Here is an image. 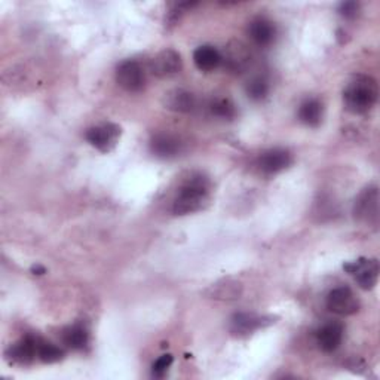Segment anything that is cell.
<instances>
[{"label":"cell","mask_w":380,"mask_h":380,"mask_svg":"<svg viewBox=\"0 0 380 380\" xmlns=\"http://www.w3.org/2000/svg\"><path fill=\"white\" fill-rule=\"evenodd\" d=\"M210 201V181L201 175H192L186 183L181 186L177 197L174 200L173 212L175 216H188L201 211Z\"/></svg>","instance_id":"obj_1"},{"label":"cell","mask_w":380,"mask_h":380,"mask_svg":"<svg viewBox=\"0 0 380 380\" xmlns=\"http://www.w3.org/2000/svg\"><path fill=\"white\" fill-rule=\"evenodd\" d=\"M377 82L373 77L364 75L355 76L343 91V102L346 109L355 114H362L373 109L377 103Z\"/></svg>","instance_id":"obj_2"},{"label":"cell","mask_w":380,"mask_h":380,"mask_svg":"<svg viewBox=\"0 0 380 380\" xmlns=\"http://www.w3.org/2000/svg\"><path fill=\"white\" fill-rule=\"evenodd\" d=\"M354 216L358 222L376 226L379 220V192L377 188H367L359 193L354 205Z\"/></svg>","instance_id":"obj_3"},{"label":"cell","mask_w":380,"mask_h":380,"mask_svg":"<svg viewBox=\"0 0 380 380\" xmlns=\"http://www.w3.org/2000/svg\"><path fill=\"white\" fill-rule=\"evenodd\" d=\"M343 269L355 275L357 283L362 290H371L379 279V263L376 259H359L357 261L346 263Z\"/></svg>","instance_id":"obj_4"},{"label":"cell","mask_w":380,"mask_h":380,"mask_svg":"<svg viewBox=\"0 0 380 380\" xmlns=\"http://www.w3.org/2000/svg\"><path fill=\"white\" fill-rule=\"evenodd\" d=\"M122 134V129L116 124H103L88 129L87 140L98 151L107 153L113 151L118 144V140Z\"/></svg>","instance_id":"obj_5"},{"label":"cell","mask_w":380,"mask_h":380,"mask_svg":"<svg viewBox=\"0 0 380 380\" xmlns=\"http://www.w3.org/2000/svg\"><path fill=\"white\" fill-rule=\"evenodd\" d=\"M116 82L128 92H139L144 88L146 77L141 65L134 60L121 63L116 69Z\"/></svg>","instance_id":"obj_6"},{"label":"cell","mask_w":380,"mask_h":380,"mask_svg":"<svg viewBox=\"0 0 380 380\" xmlns=\"http://www.w3.org/2000/svg\"><path fill=\"white\" fill-rule=\"evenodd\" d=\"M327 308L337 315H354L359 309V302L348 287H339L328 293Z\"/></svg>","instance_id":"obj_7"},{"label":"cell","mask_w":380,"mask_h":380,"mask_svg":"<svg viewBox=\"0 0 380 380\" xmlns=\"http://www.w3.org/2000/svg\"><path fill=\"white\" fill-rule=\"evenodd\" d=\"M181 67H183V61L181 57L174 49H163L151 63L152 73L158 77H168L177 75Z\"/></svg>","instance_id":"obj_8"},{"label":"cell","mask_w":380,"mask_h":380,"mask_svg":"<svg viewBox=\"0 0 380 380\" xmlns=\"http://www.w3.org/2000/svg\"><path fill=\"white\" fill-rule=\"evenodd\" d=\"M273 322V317H259L254 315V313H237V315L230 320V332L237 336H246L256 332V330L271 325Z\"/></svg>","instance_id":"obj_9"},{"label":"cell","mask_w":380,"mask_h":380,"mask_svg":"<svg viewBox=\"0 0 380 380\" xmlns=\"http://www.w3.org/2000/svg\"><path fill=\"white\" fill-rule=\"evenodd\" d=\"M291 162V153L286 148H271L259 158V168L264 174H276L288 168Z\"/></svg>","instance_id":"obj_10"},{"label":"cell","mask_w":380,"mask_h":380,"mask_svg":"<svg viewBox=\"0 0 380 380\" xmlns=\"http://www.w3.org/2000/svg\"><path fill=\"white\" fill-rule=\"evenodd\" d=\"M162 106L167 110L175 113H190L196 106V100L192 92L181 88H175L163 94Z\"/></svg>","instance_id":"obj_11"},{"label":"cell","mask_w":380,"mask_h":380,"mask_svg":"<svg viewBox=\"0 0 380 380\" xmlns=\"http://www.w3.org/2000/svg\"><path fill=\"white\" fill-rule=\"evenodd\" d=\"M6 357L16 364H30L38 357V337L27 336L21 339L18 343L11 346Z\"/></svg>","instance_id":"obj_12"},{"label":"cell","mask_w":380,"mask_h":380,"mask_svg":"<svg viewBox=\"0 0 380 380\" xmlns=\"http://www.w3.org/2000/svg\"><path fill=\"white\" fill-rule=\"evenodd\" d=\"M205 294L210 299L216 300H237L242 294V284L237 279L226 278L216 284H211L205 290Z\"/></svg>","instance_id":"obj_13"},{"label":"cell","mask_w":380,"mask_h":380,"mask_svg":"<svg viewBox=\"0 0 380 380\" xmlns=\"http://www.w3.org/2000/svg\"><path fill=\"white\" fill-rule=\"evenodd\" d=\"M224 60L227 67L234 72H242L250 64L251 54L249 51V46L244 45L239 40L230 42L224 51Z\"/></svg>","instance_id":"obj_14"},{"label":"cell","mask_w":380,"mask_h":380,"mask_svg":"<svg viewBox=\"0 0 380 380\" xmlns=\"http://www.w3.org/2000/svg\"><path fill=\"white\" fill-rule=\"evenodd\" d=\"M318 344L324 352L336 351L343 340V325L337 322H330L320 328L317 333Z\"/></svg>","instance_id":"obj_15"},{"label":"cell","mask_w":380,"mask_h":380,"mask_svg":"<svg viewBox=\"0 0 380 380\" xmlns=\"http://www.w3.org/2000/svg\"><path fill=\"white\" fill-rule=\"evenodd\" d=\"M193 61L195 65L202 72H211L219 67L222 63V55L216 48L211 45H202L195 49L193 53Z\"/></svg>","instance_id":"obj_16"},{"label":"cell","mask_w":380,"mask_h":380,"mask_svg":"<svg viewBox=\"0 0 380 380\" xmlns=\"http://www.w3.org/2000/svg\"><path fill=\"white\" fill-rule=\"evenodd\" d=\"M249 33H250V38L253 39V42L257 43L259 46L271 45L275 39V35H276L275 26L266 18L253 20L250 27H249Z\"/></svg>","instance_id":"obj_17"},{"label":"cell","mask_w":380,"mask_h":380,"mask_svg":"<svg viewBox=\"0 0 380 380\" xmlns=\"http://www.w3.org/2000/svg\"><path fill=\"white\" fill-rule=\"evenodd\" d=\"M151 147H152V152L156 156L171 158L180 152V141L173 136L159 134V136L153 137Z\"/></svg>","instance_id":"obj_18"},{"label":"cell","mask_w":380,"mask_h":380,"mask_svg":"<svg viewBox=\"0 0 380 380\" xmlns=\"http://www.w3.org/2000/svg\"><path fill=\"white\" fill-rule=\"evenodd\" d=\"M299 118L308 126H318L322 122V104L320 100H306L299 109Z\"/></svg>","instance_id":"obj_19"},{"label":"cell","mask_w":380,"mask_h":380,"mask_svg":"<svg viewBox=\"0 0 380 380\" xmlns=\"http://www.w3.org/2000/svg\"><path fill=\"white\" fill-rule=\"evenodd\" d=\"M88 340H89L88 330L82 325H73L64 332V343L72 349L76 351L84 349L88 344Z\"/></svg>","instance_id":"obj_20"},{"label":"cell","mask_w":380,"mask_h":380,"mask_svg":"<svg viewBox=\"0 0 380 380\" xmlns=\"http://www.w3.org/2000/svg\"><path fill=\"white\" fill-rule=\"evenodd\" d=\"M38 358L46 364H53L64 358V352L54 343L38 339Z\"/></svg>","instance_id":"obj_21"},{"label":"cell","mask_w":380,"mask_h":380,"mask_svg":"<svg viewBox=\"0 0 380 380\" xmlns=\"http://www.w3.org/2000/svg\"><path fill=\"white\" fill-rule=\"evenodd\" d=\"M211 113L214 116L222 118V119H234L237 114L235 104L227 100V98H219V100L211 103Z\"/></svg>","instance_id":"obj_22"},{"label":"cell","mask_w":380,"mask_h":380,"mask_svg":"<svg viewBox=\"0 0 380 380\" xmlns=\"http://www.w3.org/2000/svg\"><path fill=\"white\" fill-rule=\"evenodd\" d=\"M246 94H249V97L254 102L264 100L266 95L269 94L268 82L261 77H256V79L250 80L249 85H246Z\"/></svg>","instance_id":"obj_23"},{"label":"cell","mask_w":380,"mask_h":380,"mask_svg":"<svg viewBox=\"0 0 380 380\" xmlns=\"http://www.w3.org/2000/svg\"><path fill=\"white\" fill-rule=\"evenodd\" d=\"M173 361H174V358H173L171 354H165V355L159 357V358L155 361V364H153V367H152L153 376H156V377H163L165 374H167L168 369L171 367Z\"/></svg>","instance_id":"obj_24"},{"label":"cell","mask_w":380,"mask_h":380,"mask_svg":"<svg viewBox=\"0 0 380 380\" xmlns=\"http://www.w3.org/2000/svg\"><path fill=\"white\" fill-rule=\"evenodd\" d=\"M340 15H343L344 18H354L358 13V4L355 2H344L340 5Z\"/></svg>","instance_id":"obj_25"},{"label":"cell","mask_w":380,"mask_h":380,"mask_svg":"<svg viewBox=\"0 0 380 380\" xmlns=\"http://www.w3.org/2000/svg\"><path fill=\"white\" fill-rule=\"evenodd\" d=\"M31 273L33 275H45L46 269L43 266H40V264H36V266L31 268Z\"/></svg>","instance_id":"obj_26"}]
</instances>
